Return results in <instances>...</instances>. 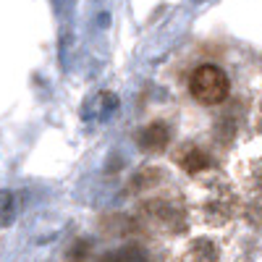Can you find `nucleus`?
Listing matches in <instances>:
<instances>
[{
	"instance_id": "9",
	"label": "nucleus",
	"mask_w": 262,
	"mask_h": 262,
	"mask_svg": "<svg viewBox=\"0 0 262 262\" xmlns=\"http://www.w3.org/2000/svg\"><path fill=\"white\" fill-rule=\"evenodd\" d=\"M254 126H257V131L262 134V100H259V105H257V116H254Z\"/></svg>"
},
{
	"instance_id": "3",
	"label": "nucleus",
	"mask_w": 262,
	"mask_h": 262,
	"mask_svg": "<svg viewBox=\"0 0 262 262\" xmlns=\"http://www.w3.org/2000/svg\"><path fill=\"white\" fill-rule=\"evenodd\" d=\"M186 86H189L191 100L202 107H217L231 95V79L226 69H221L215 63H200L196 69H191Z\"/></svg>"
},
{
	"instance_id": "6",
	"label": "nucleus",
	"mask_w": 262,
	"mask_h": 262,
	"mask_svg": "<svg viewBox=\"0 0 262 262\" xmlns=\"http://www.w3.org/2000/svg\"><path fill=\"white\" fill-rule=\"evenodd\" d=\"M137 142L142 147V152L155 155V152H165L173 142V128L168 121H149L142 126V131L137 134Z\"/></svg>"
},
{
	"instance_id": "4",
	"label": "nucleus",
	"mask_w": 262,
	"mask_h": 262,
	"mask_svg": "<svg viewBox=\"0 0 262 262\" xmlns=\"http://www.w3.org/2000/svg\"><path fill=\"white\" fill-rule=\"evenodd\" d=\"M173 163L189 179H207L215 176L217 168H221V155H217L215 144H207L205 139L194 137V139H184L173 149Z\"/></svg>"
},
{
	"instance_id": "8",
	"label": "nucleus",
	"mask_w": 262,
	"mask_h": 262,
	"mask_svg": "<svg viewBox=\"0 0 262 262\" xmlns=\"http://www.w3.org/2000/svg\"><path fill=\"white\" fill-rule=\"evenodd\" d=\"M116 262H149V257L144 254V249H134V247H128V249H121L116 254Z\"/></svg>"
},
{
	"instance_id": "7",
	"label": "nucleus",
	"mask_w": 262,
	"mask_h": 262,
	"mask_svg": "<svg viewBox=\"0 0 262 262\" xmlns=\"http://www.w3.org/2000/svg\"><path fill=\"white\" fill-rule=\"evenodd\" d=\"M242 181H244V186L252 191V194H257V196H262V155H257V158H252V160H247L244 165H242Z\"/></svg>"
},
{
	"instance_id": "1",
	"label": "nucleus",
	"mask_w": 262,
	"mask_h": 262,
	"mask_svg": "<svg viewBox=\"0 0 262 262\" xmlns=\"http://www.w3.org/2000/svg\"><path fill=\"white\" fill-rule=\"evenodd\" d=\"M191 212L200 223L210 228H223L242 212V196L226 176L215 173V176L202 179V194Z\"/></svg>"
},
{
	"instance_id": "2",
	"label": "nucleus",
	"mask_w": 262,
	"mask_h": 262,
	"mask_svg": "<svg viewBox=\"0 0 262 262\" xmlns=\"http://www.w3.org/2000/svg\"><path fill=\"white\" fill-rule=\"evenodd\" d=\"M142 215L152 231L165 233V236H181L189 231V205L181 194L176 191H158L142 202Z\"/></svg>"
},
{
	"instance_id": "5",
	"label": "nucleus",
	"mask_w": 262,
	"mask_h": 262,
	"mask_svg": "<svg viewBox=\"0 0 262 262\" xmlns=\"http://www.w3.org/2000/svg\"><path fill=\"white\" fill-rule=\"evenodd\" d=\"M179 262H231L228 249L215 236H196L184 247Z\"/></svg>"
}]
</instances>
